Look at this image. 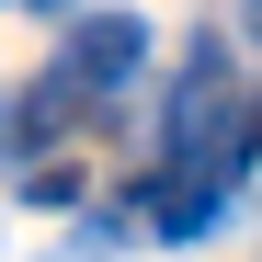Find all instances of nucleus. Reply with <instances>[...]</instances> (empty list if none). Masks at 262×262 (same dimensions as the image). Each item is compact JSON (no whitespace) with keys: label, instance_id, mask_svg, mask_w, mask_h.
I'll list each match as a JSON object with an SVG mask.
<instances>
[{"label":"nucleus","instance_id":"nucleus-1","mask_svg":"<svg viewBox=\"0 0 262 262\" xmlns=\"http://www.w3.org/2000/svg\"><path fill=\"white\" fill-rule=\"evenodd\" d=\"M137 57H148V34H137V12H92V23H80L69 34V80H80V92H114V80H137Z\"/></svg>","mask_w":262,"mask_h":262},{"label":"nucleus","instance_id":"nucleus-2","mask_svg":"<svg viewBox=\"0 0 262 262\" xmlns=\"http://www.w3.org/2000/svg\"><path fill=\"white\" fill-rule=\"evenodd\" d=\"M228 183H239V171H160V183H148V228L160 239H205L216 216H228Z\"/></svg>","mask_w":262,"mask_h":262},{"label":"nucleus","instance_id":"nucleus-3","mask_svg":"<svg viewBox=\"0 0 262 262\" xmlns=\"http://www.w3.org/2000/svg\"><path fill=\"white\" fill-rule=\"evenodd\" d=\"M228 137H239V160H251V148H262V103H251V114H239V125H228Z\"/></svg>","mask_w":262,"mask_h":262},{"label":"nucleus","instance_id":"nucleus-4","mask_svg":"<svg viewBox=\"0 0 262 262\" xmlns=\"http://www.w3.org/2000/svg\"><path fill=\"white\" fill-rule=\"evenodd\" d=\"M34 12H69V0H34Z\"/></svg>","mask_w":262,"mask_h":262},{"label":"nucleus","instance_id":"nucleus-5","mask_svg":"<svg viewBox=\"0 0 262 262\" xmlns=\"http://www.w3.org/2000/svg\"><path fill=\"white\" fill-rule=\"evenodd\" d=\"M251 23H262V0H251Z\"/></svg>","mask_w":262,"mask_h":262}]
</instances>
